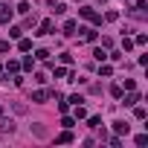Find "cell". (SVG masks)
<instances>
[{
	"label": "cell",
	"mask_w": 148,
	"mask_h": 148,
	"mask_svg": "<svg viewBox=\"0 0 148 148\" xmlns=\"http://www.w3.org/2000/svg\"><path fill=\"white\" fill-rule=\"evenodd\" d=\"M79 15H82V18H87V21H93V23H102V15H96V12H93V9H87V6H84V9H79Z\"/></svg>",
	"instance_id": "cell-1"
},
{
	"label": "cell",
	"mask_w": 148,
	"mask_h": 148,
	"mask_svg": "<svg viewBox=\"0 0 148 148\" xmlns=\"http://www.w3.org/2000/svg\"><path fill=\"white\" fill-rule=\"evenodd\" d=\"M9 18H12V9H9L6 3H0V23H6Z\"/></svg>",
	"instance_id": "cell-2"
},
{
	"label": "cell",
	"mask_w": 148,
	"mask_h": 148,
	"mask_svg": "<svg viewBox=\"0 0 148 148\" xmlns=\"http://www.w3.org/2000/svg\"><path fill=\"white\" fill-rule=\"evenodd\" d=\"M47 96H49L47 90H35V93H32V102H38V105H44V102H47Z\"/></svg>",
	"instance_id": "cell-3"
},
{
	"label": "cell",
	"mask_w": 148,
	"mask_h": 148,
	"mask_svg": "<svg viewBox=\"0 0 148 148\" xmlns=\"http://www.w3.org/2000/svg\"><path fill=\"white\" fill-rule=\"evenodd\" d=\"M113 131H116V134H125V136H128L131 125H128V122H113Z\"/></svg>",
	"instance_id": "cell-4"
},
{
	"label": "cell",
	"mask_w": 148,
	"mask_h": 148,
	"mask_svg": "<svg viewBox=\"0 0 148 148\" xmlns=\"http://www.w3.org/2000/svg\"><path fill=\"white\" fill-rule=\"evenodd\" d=\"M49 32H52V21H44L41 29H38V35H49Z\"/></svg>",
	"instance_id": "cell-5"
},
{
	"label": "cell",
	"mask_w": 148,
	"mask_h": 148,
	"mask_svg": "<svg viewBox=\"0 0 148 148\" xmlns=\"http://www.w3.org/2000/svg\"><path fill=\"white\" fill-rule=\"evenodd\" d=\"M0 131H3V134H6V131H9V134H12V131H15V125H12V122H9V119H0Z\"/></svg>",
	"instance_id": "cell-6"
},
{
	"label": "cell",
	"mask_w": 148,
	"mask_h": 148,
	"mask_svg": "<svg viewBox=\"0 0 148 148\" xmlns=\"http://www.w3.org/2000/svg\"><path fill=\"white\" fill-rule=\"evenodd\" d=\"M82 32H84V41H96V29H90V26H84Z\"/></svg>",
	"instance_id": "cell-7"
},
{
	"label": "cell",
	"mask_w": 148,
	"mask_h": 148,
	"mask_svg": "<svg viewBox=\"0 0 148 148\" xmlns=\"http://www.w3.org/2000/svg\"><path fill=\"white\" fill-rule=\"evenodd\" d=\"M73 32H76V21H67L64 23V35H73Z\"/></svg>",
	"instance_id": "cell-8"
},
{
	"label": "cell",
	"mask_w": 148,
	"mask_h": 148,
	"mask_svg": "<svg viewBox=\"0 0 148 148\" xmlns=\"http://www.w3.org/2000/svg\"><path fill=\"white\" fill-rule=\"evenodd\" d=\"M93 55H96V61H105V58H108V52H105L102 47H96V49H93Z\"/></svg>",
	"instance_id": "cell-9"
},
{
	"label": "cell",
	"mask_w": 148,
	"mask_h": 148,
	"mask_svg": "<svg viewBox=\"0 0 148 148\" xmlns=\"http://www.w3.org/2000/svg\"><path fill=\"white\" fill-rule=\"evenodd\" d=\"M136 102H139V93H131V96H128V99H125V105H128V108H134V105H136Z\"/></svg>",
	"instance_id": "cell-10"
},
{
	"label": "cell",
	"mask_w": 148,
	"mask_h": 148,
	"mask_svg": "<svg viewBox=\"0 0 148 148\" xmlns=\"http://www.w3.org/2000/svg\"><path fill=\"white\" fill-rule=\"evenodd\" d=\"M55 142H73V134L70 131H64V134H58V139Z\"/></svg>",
	"instance_id": "cell-11"
},
{
	"label": "cell",
	"mask_w": 148,
	"mask_h": 148,
	"mask_svg": "<svg viewBox=\"0 0 148 148\" xmlns=\"http://www.w3.org/2000/svg\"><path fill=\"white\" fill-rule=\"evenodd\" d=\"M87 125H90V128H99V125H102V116H90Z\"/></svg>",
	"instance_id": "cell-12"
},
{
	"label": "cell",
	"mask_w": 148,
	"mask_h": 148,
	"mask_svg": "<svg viewBox=\"0 0 148 148\" xmlns=\"http://www.w3.org/2000/svg\"><path fill=\"white\" fill-rule=\"evenodd\" d=\"M21 49H23V52H29V49H32V41H29V38H23V41H21Z\"/></svg>",
	"instance_id": "cell-13"
},
{
	"label": "cell",
	"mask_w": 148,
	"mask_h": 148,
	"mask_svg": "<svg viewBox=\"0 0 148 148\" xmlns=\"http://www.w3.org/2000/svg\"><path fill=\"white\" fill-rule=\"evenodd\" d=\"M84 116H87V110H84L82 105H76V119H84Z\"/></svg>",
	"instance_id": "cell-14"
},
{
	"label": "cell",
	"mask_w": 148,
	"mask_h": 148,
	"mask_svg": "<svg viewBox=\"0 0 148 148\" xmlns=\"http://www.w3.org/2000/svg\"><path fill=\"white\" fill-rule=\"evenodd\" d=\"M35 58H41V61H47V58H49V52H47V49H38V52H35Z\"/></svg>",
	"instance_id": "cell-15"
},
{
	"label": "cell",
	"mask_w": 148,
	"mask_h": 148,
	"mask_svg": "<svg viewBox=\"0 0 148 148\" xmlns=\"http://www.w3.org/2000/svg\"><path fill=\"white\" fill-rule=\"evenodd\" d=\"M6 67H9V73H18V70H21V64H18V61H9Z\"/></svg>",
	"instance_id": "cell-16"
},
{
	"label": "cell",
	"mask_w": 148,
	"mask_h": 148,
	"mask_svg": "<svg viewBox=\"0 0 148 148\" xmlns=\"http://www.w3.org/2000/svg\"><path fill=\"white\" fill-rule=\"evenodd\" d=\"M110 93H113L116 99H122V87H119V84H113V87H110Z\"/></svg>",
	"instance_id": "cell-17"
},
{
	"label": "cell",
	"mask_w": 148,
	"mask_h": 148,
	"mask_svg": "<svg viewBox=\"0 0 148 148\" xmlns=\"http://www.w3.org/2000/svg\"><path fill=\"white\" fill-rule=\"evenodd\" d=\"M136 145H148V134H139L136 136Z\"/></svg>",
	"instance_id": "cell-18"
},
{
	"label": "cell",
	"mask_w": 148,
	"mask_h": 148,
	"mask_svg": "<svg viewBox=\"0 0 148 148\" xmlns=\"http://www.w3.org/2000/svg\"><path fill=\"white\" fill-rule=\"evenodd\" d=\"M0 52H9V41H0Z\"/></svg>",
	"instance_id": "cell-19"
}]
</instances>
